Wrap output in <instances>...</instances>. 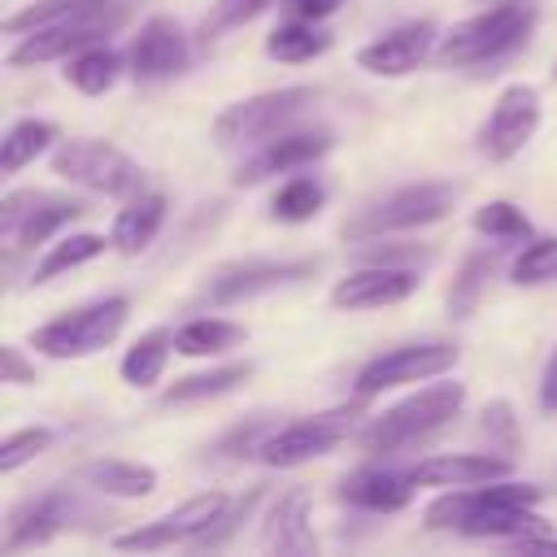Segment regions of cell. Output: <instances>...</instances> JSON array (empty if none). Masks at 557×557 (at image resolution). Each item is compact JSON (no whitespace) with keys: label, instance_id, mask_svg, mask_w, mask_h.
<instances>
[{"label":"cell","instance_id":"30","mask_svg":"<svg viewBox=\"0 0 557 557\" xmlns=\"http://www.w3.org/2000/svg\"><path fill=\"white\" fill-rule=\"evenodd\" d=\"M122 70H126V57H117L104 39V44H91V48H83L65 61V83L83 96H104V91H113Z\"/></svg>","mask_w":557,"mask_h":557},{"label":"cell","instance_id":"23","mask_svg":"<svg viewBox=\"0 0 557 557\" xmlns=\"http://www.w3.org/2000/svg\"><path fill=\"white\" fill-rule=\"evenodd\" d=\"M165 213H170V200H165L161 191H135V196L117 209V218H113V226H109L113 248H117L122 257H139V252L161 235Z\"/></svg>","mask_w":557,"mask_h":557},{"label":"cell","instance_id":"40","mask_svg":"<svg viewBox=\"0 0 557 557\" xmlns=\"http://www.w3.org/2000/svg\"><path fill=\"white\" fill-rule=\"evenodd\" d=\"M483 435L487 440H496L500 444V453H513L518 448V418H513V409L505 405V400H492V405H483Z\"/></svg>","mask_w":557,"mask_h":557},{"label":"cell","instance_id":"1","mask_svg":"<svg viewBox=\"0 0 557 557\" xmlns=\"http://www.w3.org/2000/svg\"><path fill=\"white\" fill-rule=\"evenodd\" d=\"M466 405V387L457 379H444V383H426L418 392H409L405 400L387 405L383 413H374L361 431H357V444L370 453V457H392V453H405V448H418L426 444L431 435H440Z\"/></svg>","mask_w":557,"mask_h":557},{"label":"cell","instance_id":"38","mask_svg":"<svg viewBox=\"0 0 557 557\" xmlns=\"http://www.w3.org/2000/svg\"><path fill=\"white\" fill-rule=\"evenodd\" d=\"M52 426H22V431H13V435H4V444H0V474H13V470H22L26 461H35L39 453H48L52 448Z\"/></svg>","mask_w":557,"mask_h":557},{"label":"cell","instance_id":"28","mask_svg":"<svg viewBox=\"0 0 557 557\" xmlns=\"http://www.w3.org/2000/svg\"><path fill=\"white\" fill-rule=\"evenodd\" d=\"M331 48V30H322V22L313 17H287L278 22L270 35H265V57L270 61H283V65H300V61H313Z\"/></svg>","mask_w":557,"mask_h":557},{"label":"cell","instance_id":"16","mask_svg":"<svg viewBox=\"0 0 557 557\" xmlns=\"http://www.w3.org/2000/svg\"><path fill=\"white\" fill-rule=\"evenodd\" d=\"M540 131V91L531 83H509L492 100V113L479 126V152L487 161L518 157Z\"/></svg>","mask_w":557,"mask_h":557},{"label":"cell","instance_id":"24","mask_svg":"<svg viewBox=\"0 0 557 557\" xmlns=\"http://www.w3.org/2000/svg\"><path fill=\"white\" fill-rule=\"evenodd\" d=\"M78 479L100 492V496H117V500H139L157 492V470L148 461H126V457H96L78 470Z\"/></svg>","mask_w":557,"mask_h":557},{"label":"cell","instance_id":"36","mask_svg":"<svg viewBox=\"0 0 557 557\" xmlns=\"http://www.w3.org/2000/svg\"><path fill=\"white\" fill-rule=\"evenodd\" d=\"M492 265H496L492 252H470V257L461 261L453 287H448V313H453V318H470V313H474V305H479L483 292H487Z\"/></svg>","mask_w":557,"mask_h":557},{"label":"cell","instance_id":"25","mask_svg":"<svg viewBox=\"0 0 557 557\" xmlns=\"http://www.w3.org/2000/svg\"><path fill=\"white\" fill-rule=\"evenodd\" d=\"M170 352H174V331H165V326L144 331V335L122 352V361H117L122 383H126V387H139V392L157 387V383L165 379Z\"/></svg>","mask_w":557,"mask_h":557},{"label":"cell","instance_id":"12","mask_svg":"<svg viewBox=\"0 0 557 557\" xmlns=\"http://www.w3.org/2000/svg\"><path fill=\"white\" fill-rule=\"evenodd\" d=\"M231 496L226 492H200V496H187L183 505L113 535V548L122 553H157V548H174V544H196L222 513H226Z\"/></svg>","mask_w":557,"mask_h":557},{"label":"cell","instance_id":"34","mask_svg":"<svg viewBox=\"0 0 557 557\" xmlns=\"http://www.w3.org/2000/svg\"><path fill=\"white\" fill-rule=\"evenodd\" d=\"M470 226L492 244H522L531 239V218L513 200H487L470 213Z\"/></svg>","mask_w":557,"mask_h":557},{"label":"cell","instance_id":"27","mask_svg":"<svg viewBox=\"0 0 557 557\" xmlns=\"http://www.w3.org/2000/svg\"><path fill=\"white\" fill-rule=\"evenodd\" d=\"M248 339L244 322H231V318H187L183 326H174V352L183 357H222L231 348H239Z\"/></svg>","mask_w":557,"mask_h":557},{"label":"cell","instance_id":"14","mask_svg":"<svg viewBox=\"0 0 557 557\" xmlns=\"http://www.w3.org/2000/svg\"><path fill=\"white\" fill-rule=\"evenodd\" d=\"M331 148H335V131L331 126H292V131L265 139L261 148L244 152V161L235 165L231 183L235 187H257V183L278 178V174H296V170L322 161Z\"/></svg>","mask_w":557,"mask_h":557},{"label":"cell","instance_id":"5","mask_svg":"<svg viewBox=\"0 0 557 557\" xmlns=\"http://www.w3.org/2000/svg\"><path fill=\"white\" fill-rule=\"evenodd\" d=\"M131 318V300L126 296H104V300H91V305H78L44 326L30 331V348L39 357H52V361H78V357H91L100 348H109L122 326Z\"/></svg>","mask_w":557,"mask_h":557},{"label":"cell","instance_id":"37","mask_svg":"<svg viewBox=\"0 0 557 557\" xmlns=\"http://www.w3.org/2000/svg\"><path fill=\"white\" fill-rule=\"evenodd\" d=\"M274 0H213V9L205 13V22H200V39L205 44H213V39H222V35H231V30H239L244 22H252L257 13H265Z\"/></svg>","mask_w":557,"mask_h":557},{"label":"cell","instance_id":"41","mask_svg":"<svg viewBox=\"0 0 557 557\" xmlns=\"http://www.w3.org/2000/svg\"><path fill=\"white\" fill-rule=\"evenodd\" d=\"M35 379H39V374H35V361H26L17 344H4V348H0V383L26 387V383H35Z\"/></svg>","mask_w":557,"mask_h":557},{"label":"cell","instance_id":"11","mask_svg":"<svg viewBox=\"0 0 557 557\" xmlns=\"http://www.w3.org/2000/svg\"><path fill=\"white\" fill-rule=\"evenodd\" d=\"M544 487L535 483H518V479H492V483H470V487H448L440 492L426 509H422V527L426 531H466L474 518H487L496 509H513V505H540Z\"/></svg>","mask_w":557,"mask_h":557},{"label":"cell","instance_id":"4","mask_svg":"<svg viewBox=\"0 0 557 557\" xmlns=\"http://www.w3.org/2000/svg\"><path fill=\"white\" fill-rule=\"evenodd\" d=\"M453 205H457V187H448V183H409V187H396V191L361 205L344 222V239L370 244V239H383V235H396V231H418V226H431V222L448 218Z\"/></svg>","mask_w":557,"mask_h":557},{"label":"cell","instance_id":"39","mask_svg":"<svg viewBox=\"0 0 557 557\" xmlns=\"http://www.w3.org/2000/svg\"><path fill=\"white\" fill-rule=\"evenodd\" d=\"M274 426H278V422H270V418L239 422V426H231V431L213 444V457H257L261 444H265V435H270Z\"/></svg>","mask_w":557,"mask_h":557},{"label":"cell","instance_id":"26","mask_svg":"<svg viewBox=\"0 0 557 557\" xmlns=\"http://www.w3.org/2000/svg\"><path fill=\"white\" fill-rule=\"evenodd\" d=\"M104 248H113V239H104V235H96V231L57 235V239L44 248V257L30 265V287H39V283H52V278H61V274H70V270H78V265L96 261Z\"/></svg>","mask_w":557,"mask_h":557},{"label":"cell","instance_id":"13","mask_svg":"<svg viewBox=\"0 0 557 557\" xmlns=\"http://www.w3.org/2000/svg\"><path fill=\"white\" fill-rule=\"evenodd\" d=\"M131 9L126 0L104 9V13H91V17H74V22H57V26H39V30H26L17 39V48L9 52V65H48V61H70L74 52L91 48V44H104L117 26H126Z\"/></svg>","mask_w":557,"mask_h":557},{"label":"cell","instance_id":"35","mask_svg":"<svg viewBox=\"0 0 557 557\" xmlns=\"http://www.w3.org/2000/svg\"><path fill=\"white\" fill-rule=\"evenodd\" d=\"M509 278L518 287H548L557 283V235H531L522 252L509 265Z\"/></svg>","mask_w":557,"mask_h":557},{"label":"cell","instance_id":"22","mask_svg":"<svg viewBox=\"0 0 557 557\" xmlns=\"http://www.w3.org/2000/svg\"><path fill=\"white\" fill-rule=\"evenodd\" d=\"M413 487L418 483L409 470L400 474V470H374L370 466V470H357L339 483V500L361 509V513H396L413 500Z\"/></svg>","mask_w":557,"mask_h":557},{"label":"cell","instance_id":"33","mask_svg":"<svg viewBox=\"0 0 557 557\" xmlns=\"http://www.w3.org/2000/svg\"><path fill=\"white\" fill-rule=\"evenodd\" d=\"M113 4H122V0H30L26 9H17V13L4 17V30L9 35H26V30H39V26H57V22L104 13Z\"/></svg>","mask_w":557,"mask_h":557},{"label":"cell","instance_id":"15","mask_svg":"<svg viewBox=\"0 0 557 557\" xmlns=\"http://www.w3.org/2000/svg\"><path fill=\"white\" fill-rule=\"evenodd\" d=\"M187 61H191V35L170 13H152L148 22H139V30L126 48V74L144 87L183 74Z\"/></svg>","mask_w":557,"mask_h":557},{"label":"cell","instance_id":"9","mask_svg":"<svg viewBox=\"0 0 557 557\" xmlns=\"http://www.w3.org/2000/svg\"><path fill=\"white\" fill-rule=\"evenodd\" d=\"M87 205L74 196H52V191H9L0 200V235L9 244V252H35L48 248V239H57L74 218H83Z\"/></svg>","mask_w":557,"mask_h":557},{"label":"cell","instance_id":"42","mask_svg":"<svg viewBox=\"0 0 557 557\" xmlns=\"http://www.w3.org/2000/svg\"><path fill=\"white\" fill-rule=\"evenodd\" d=\"M540 409L544 413H557V348L548 352L544 374H540Z\"/></svg>","mask_w":557,"mask_h":557},{"label":"cell","instance_id":"17","mask_svg":"<svg viewBox=\"0 0 557 557\" xmlns=\"http://www.w3.org/2000/svg\"><path fill=\"white\" fill-rule=\"evenodd\" d=\"M435 44H440V26L431 17H418V22H400L392 30H383L379 39L361 44L357 48V65L374 78H400L409 70H418L422 61L435 57Z\"/></svg>","mask_w":557,"mask_h":557},{"label":"cell","instance_id":"31","mask_svg":"<svg viewBox=\"0 0 557 557\" xmlns=\"http://www.w3.org/2000/svg\"><path fill=\"white\" fill-rule=\"evenodd\" d=\"M57 144V126L48 117H17L0 139V174H22Z\"/></svg>","mask_w":557,"mask_h":557},{"label":"cell","instance_id":"3","mask_svg":"<svg viewBox=\"0 0 557 557\" xmlns=\"http://www.w3.org/2000/svg\"><path fill=\"white\" fill-rule=\"evenodd\" d=\"M318 104V87H274V91H257V96H244L235 104H226L218 117H213V148L222 152H252L261 148L265 139L300 126L305 113H313Z\"/></svg>","mask_w":557,"mask_h":557},{"label":"cell","instance_id":"2","mask_svg":"<svg viewBox=\"0 0 557 557\" xmlns=\"http://www.w3.org/2000/svg\"><path fill=\"white\" fill-rule=\"evenodd\" d=\"M535 30V0H492L487 9L453 22L440 44H435V65L461 70V65H483L500 61L513 48H522Z\"/></svg>","mask_w":557,"mask_h":557},{"label":"cell","instance_id":"21","mask_svg":"<svg viewBox=\"0 0 557 557\" xmlns=\"http://www.w3.org/2000/svg\"><path fill=\"white\" fill-rule=\"evenodd\" d=\"M513 457H496V453H440L418 461L409 474L418 487H470V483H492V479H509Z\"/></svg>","mask_w":557,"mask_h":557},{"label":"cell","instance_id":"43","mask_svg":"<svg viewBox=\"0 0 557 557\" xmlns=\"http://www.w3.org/2000/svg\"><path fill=\"white\" fill-rule=\"evenodd\" d=\"M287 4V13H296V17H313V22H326L344 0H283Z\"/></svg>","mask_w":557,"mask_h":557},{"label":"cell","instance_id":"8","mask_svg":"<svg viewBox=\"0 0 557 557\" xmlns=\"http://www.w3.org/2000/svg\"><path fill=\"white\" fill-rule=\"evenodd\" d=\"M352 435H357V405H339V409L309 413V418H296V422L274 426L265 435V444H261L257 457L270 470H296L305 461H318V457L335 453Z\"/></svg>","mask_w":557,"mask_h":557},{"label":"cell","instance_id":"6","mask_svg":"<svg viewBox=\"0 0 557 557\" xmlns=\"http://www.w3.org/2000/svg\"><path fill=\"white\" fill-rule=\"evenodd\" d=\"M318 274V261L309 257H239V261H222L196 292V305L209 309H226V305H244L257 300L265 292L278 287H296L305 278Z\"/></svg>","mask_w":557,"mask_h":557},{"label":"cell","instance_id":"18","mask_svg":"<svg viewBox=\"0 0 557 557\" xmlns=\"http://www.w3.org/2000/svg\"><path fill=\"white\" fill-rule=\"evenodd\" d=\"M418 270L413 265H387V261H366L361 270L344 274L331 287V305L348 309V313H366V309H383V305H400L418 292Z\"/></svg>","mask_w":557,"mask_h":557},{"label":"cell","instance_id":"7","mask_svg":"<svg viewBox=\"0 0 557 557\" xmlns=\"http://www.w3.org/2000/svg\"><path fill=\"white\" fill-rule=\"evenodd\" d=\"M52 174L65 183H78L100 196H135L144 191V165L126 157L109 139H61L52 148Z\"/></svg>","mask_w":557,"mask_h":557},{"label":"cell","instance_id":"29","mask_svg":"<svg viewBox=\"0 0 557 557\" xmlns=\"http://www.w3.org/2000/svg\"><path fill=\"white\" fill-rule=\"evenodd\" d=\"M252 379V361H226L200 374H183L161 392V405H196V400H218L226 392H235L239 383Z\"/></svg>","mask_w":557,"mask_h":557},{"label":"cell","instance_id":"10","mask_svg":"<svg viewBox=\"0 0 557 557\" xmlns=\"http://www.w3.org/2000/svg\"><path fill=\"white\" fill-rule=\"evenodd\" d=\"M457 344L448 339H422V344H396L379 357H370L357 379H352V392L357 400H370L379 392H392V387H405V383H431L440 374H448L457 366Z\"/></svg>","mask_w":557,"mask_h":557},{"label":"cell","instance_id":"44","mask_svg":"<svg viewBox=\"0 0 557 557\" xmlns=\"http://www.w3.org/2000/svg\"><path fill=\"white\" fill-rule=\"evenodd\" d=\"M553 78H557V61H553Z\"/></svg>","mask_w":557,"mask_h":557},{"label":"cell","instance_id":"32","mask_svg":"<svg viewBox=\"0 0 557 557\" xmlns=\"http://www.w3.org/2000/svg\"><path fill=\"white\" fill-rule=\"evenodd\" d=\"M322 205H326L322 178H313V174H292V178H283V183L274 187L265 213H270V222L300 226V222H313V218L322 213Z\"/></svg>","mask_w":557,"mask_h":557},{"label":"cell","instance_id":"20","mask_svg":"<svg viewBox=\"0 0 557 557\" xmlns=\"http://www.w3.org/2000/svg\"><path fill=\"white\" fill-rule=\"evenodd\" d=\"M257 553H318V535L309 518V487H287L283 496H274L261 522V535H257Z\"/></svg>","mask_w":557,"mask_h":557},{"label":"cell","instance_id":"19","mask_svg":"<svg viewBox=\"0 0 557 557\" xmlns=\"http://www.w3.org/2000/svg\"><path fill=\"white\" fill-rule=\"evenodd\" d=\"M74 518H78V496L65 492V487H48V492L22 500V505L9 513L0 548H4V553H22V548H35V544H48V540L61 535Z\"/></svg>","mask_w":557,"mask_h":557}]
</instances>
